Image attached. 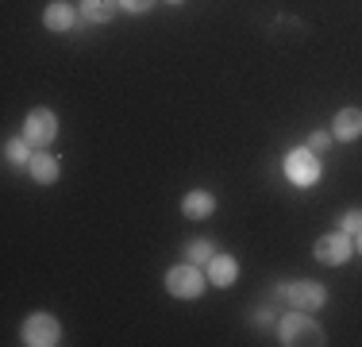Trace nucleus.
I'll use <instances>...</instances> for the list:
<instances>
[{"label":"nucleus","mask_w":362,"mask_h":347,"mask_svg":"<svg viewBox=\"0 0 362 347\" xmlns=\"http://www.w3.org/2000/svg\"><path fill=\"white\" fill-rule=\"evenodd\" d=\"M327 147H332V135H327V132H313V135H308V151H327Z\"/></svg>","instance_id":"17"},{"label":"nucleus","mask_w":362,"mask_h":347,"mask_svg":"<svg viewBox=\"0 0 362 347\" xmlns=\"http://www.w3.org/2000/svg\"><path fill=\"white\" fill-rule=\"evenodd\" d=\"M355 251H362V232H358V236H355Z\"/></svg>","instance_id":"20"},{"label":"nucleus","mask_w":362,"mask_h":347,"mask_svg":"<svg viewBox=\"0 0 362 347\" xmlns=\"http://www.w3.org/2000/svg\"><path fill=\"white\" fill-rule=\"evenodd\" d=\"M281 343H289V347H297V343H308V347H316V343H324V332H320V324L316 320H308L305 312H289L286 320H281Z\"/></svg>","instance_id":"1"},{"label":"nucleus","mask_w":362,"mask_h":347,"mask_svg":"<svg viewBox=\"0 0 362 347\" xmlns=\"http://www.w3.org/2000/svg\"><path fill=\"white\" fill-rule=\"evenodd\" d=\"M185 255H189V263H212V255H216V251H212V243L209 239H189V247H185Z\"/></svg>","instance_id":"14"},{"label":"nucleus","mask_w":362,"mask_h":347,"mask_svg":"<svg viewBox=\"0 0 362 347\" xmlns=\"http://www.w3.org/2000/svg\"><path fill=\"white\" fill-rule=\"evenodd\" d=\"M23 135H28L35 147L54 143V135H58V120H54V112H50V108L28 112V120H23Z\"/></svg>","instance_id":"5"},{"label":"nucleus","mask_w":362,"mask_h":347,"mask_svg":"<svg viewBox=\"0 0 362 347\" xmlns=\"http://www.w3.org/2000/svg\"><path fill=\"white\" fill-rule=\"evenodd\" d=\"M20 336H23V343H31V347H54L58 340H62V328H58L54 317H47V312H35V317L23 320Z\"/></svg>","instance_id":"2"},{"label":"nucleus","mask_w":362,"mask_h":347,"mask_svg":"<svg viewBox=\"0 0 362 347\" xmlns=\"http://www.w3.org/2000/svg\"><path fill=\"white\" fill-rule=\"evenodd\" d=\"M31 147H35L31 139H12L4 151H8V159H12V162H31Z\"/></svg>","instance_id":"15"},{"label":"nucleus","mask_w":362,"mask_h":347,"mask_svg":"<svg viewBox=\"0 0 362 347\" xmlns=\"http://www.w3.org/2000/svg\"><path fill=\"white\" fill-rule=\"evenodd\" d=\"M42 23H47L50 31H70L74 28V8L70 4H50L47 12H42Z\"/></svg>","instance_id":"12"},{"label":"nucleus","mask_w":362,"mask_h":347,"mask_svg":"<svg viewBox=\"0 0 362 347\" xmlns=\"http://www.w3.org/2000/svg\"><path fill=\"white\" fill-rule=\"evenodd\" d=\"M170 4H181V0H170Z\"/></svg>","instance_id":"21"},{"label":"nucleus","mask_w":362,"mask_h":347,"mask_svg":"<svg viewBox=\"0 0 362 347\" xmlns=\"http://www.w3.org/2000/svg\"><path fill=\"white\" fill-rule=\"evenodd\" d=\"M255 324H258V328L274 324V312H255Z\"/></svg>","instance_id":"19"},{"label":"nucleus","mask_w":362,"mask_h":347,"mask_svg":"<svg viewBox=\"0 0 362 347\" xmlns=\"http://www.w3.org/2000/svg\"><path fill=\"white\" fill-rule=\"evenodd\" d=\"M286 174H289L293 181H297L300 189H305V186H313V181L320 178V162H316L313 151L297 147V151H289V159H286Z\"/></svg>","instance_id":"6"},{"label":"nucleus","mask_w":362,"mask_h":347,"mask_svg":"<svg viewBox=\"0 0 362 347\" xmlns=\"http://www.w3.org/2000/svg\"><path fill=\"white\" fill-rule=\"evenodd\" d=\"M181 208H185V216H193V220H204V216L216 208V197L212 193H189L185 201H181Z\"/></svg>","instance_id":"13"},{"label":"nucleus","mask_w":362,"mask_h":347,"mask_svg":"<svg viewBox=\"0 0 362 347\" xmlns=\"http://www.w3.org/2000/svg\"><path fill=\"white\" fill-rule=\"evenodd\" d=\"M324 301H327V293H324V285H316V282L289 285V305L293 309H324Z\"/></svg>","instance_id":"7"},{"label":"nucleus","mask_w":362,"mask_h":347,"mask_svg":"<svg viewBox=\"0 0 362 347\" xmlns=\"http://www.w3.org/2000/svg\"><path fill=\"white\" fill-rule=\"evenodd\" d=\"M351 251H355V239L347 236V232H332V236H320L316 239V258L327 266H339L351 258Z\"/></svg>","instance_id":"4"},{"label":"nucleus","mask_w":362,"mask_h":347,"mask_svg":"<svg viewBox=\"0 0 362 347\" xmlns=\"http://www.w3.org/2000/svg\"><path fill=\"white\" fill-rule=\"evenodd\" d=\"M332 132L335 139H358L362 135V108H343L339 116H335V124H332Z\"/></svg>","instance_id":"9"},{"label":"nucleus","mask_w":362,"mask_h":347,"mask_svg":"<svg viewBox=\"0 0 362 347\" xmlns=\"http://www.w3.org/2000/svg\"><path fill=\"white\" fill-rule=\"evenodd\" d=\"M235 274H239V263L231 255H212V263H209V282L212 285H231Z\"/></svg>","instance_id":"10"},{"label":"nucleus","mask_w":362,"mask_h":347,"mask_svg":"<svg viewBox=\"0 0 362 347\" xmlns=\"http://www.w3.org/2000/svg\"><path fill=\"white\" fill-rule=\"evenodd\" d=\"M343 232H347V236H358V232H362V212H358V208L343 216Z\"/></svg>","instance_id":"16"},{"label":"nucleus","mask_w":362,"mask_h":347,"mask_svg":"<svg viewBox=\"0 0 362 347\" xmlns=\"http://www.w3.org/2000/svg\"><path fill=\"white\" fill-rule=\"evenodd\" d=\"M81 16L89 23H108L116 16V0H81Z\"/></svg>","instance_id":"11"},{"label":"nucleus","mask_w":362,"mask_h":347,"mask_svg":"<svg viewBox=\"0 0 362 347\" xmlns=\"http://www.w3.org/2000/svg\"><path fill=\"white\" fill-rule=\"evenodd\" d=\"M166 290L174 293V297H201V293H204V278H201V271H197V263L170 266Z\"/></svg>","instance_id":"3"},{"label":"nucleus","mask_w":362,"mask_h":347,"mask_svg":"<svg viewBox=\"0 0 362 347\" xmlns=\"http://www.w3.org/2000/svg\"><path fill=\"white\" fill-rule=\"evenodd\" d=\"M28 170H31V178L39 181V186H54L58 181V174H62V166H58V159L54 154H31V162H28Z\"/></svg>","instance_id":"8"},{"label":"nucleus","mask_w":362,"mask_h":347,"mask_svg":"<svg viewBox=\"0 0 362 347\" xmlns=\"http://www.w3.org/2000/svg\"><path fill=\"white\" fill-rule=\"evenodd\" d=\"M119 4H124L127 12H146V8L154 4V0H119Z\"/></svg>","instance_id":"18"}]
</instances>
